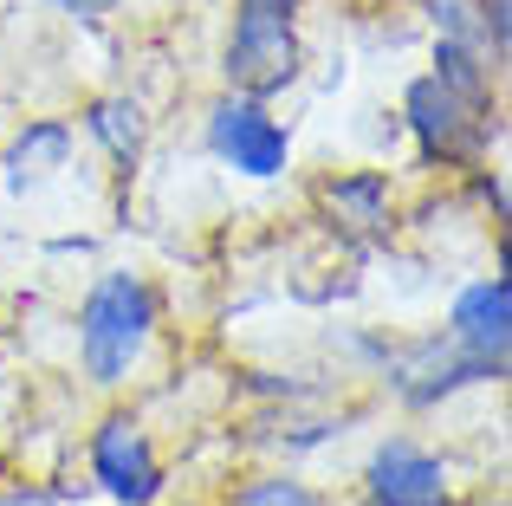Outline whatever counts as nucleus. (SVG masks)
Returning <instances> with one entry per match:
<instances>
[{"label":"nucleus","instance_id":"8","mask_svg":"<svg viewBox=\"0 0 512 506\" xmlns=\"http://www.w3.org/2000/svg\"><path fill=\"white\" fill-rule=\"evenodd\" d=\"M318 215L338 228V241L350 247H383L396 241L402 228V195H396V176L376 163L363 169H338V176L318 182Z\"/></svg>","mask_w":512,"mask_h":506},{"label":"nucleus","instance_id":"4","mask_svg":"<svg viewBox=\"0 0 512 506\" xmlns=\"http://www.w3.org/2000/svg\"><path fill=\"white\" fill-rule=\"evenodd\" d=\"M201 150L240 182H279L292 169V124L279 117V104L247 98V91H214L201 111Z\"/></svg>","mask_w":512,"mask_h":506},{"label":"nucleus","instance_id":"1","mask_svg":"<svg viewBox=\"0 0 512 506\" xmlns=\"http://www.w3.org/2000/svg\"><path fill=\"white\" fill-rule=\"evenodd\" d=\"M156 338H163V292L143 273H130V266H104L85 286L78 312H72L78 377L98 396L130 390V383L143 377V364H150Z\"/></svg>","mask_w":512,"mask_h":506},{"label":"nucleus","instance_id":"3","mask_svg":"<svg viewBox=\"0 0 512 506\" xmlns=\"http://www.w3.org/2000/svg\"><path fill=\"white\" fill-rule=\"evenodd\" d=\"M402 143H415L428 169H474V163H493L506 137V111L500 104H467L461 91H448L435 72H415L402 85Z\"/></svg>","mask_w":512,"mask_h":506},{"label":"nucleus","instance_id":"14","mask_svg":"<svg viewBox=\"0 0 512 506\" xmlns=\"http://www.w3.org/2000/svg\"><path fill=\"white\" fill-rule=\"evenodd\" d=\"M474 20H480V39H487L493 65L506 72V52H512V0H474Z\"/></svg>","mask_w":512,"mask_h":506},{"label":"nucleus","instance_id":"6","mask_svg":"<svg viewBox=\"0 0 512 506\" xmlns=\"http://www.w3.org/2000/svg\"><path fill=\"white\" fill-rule=\"evenodd\" d=\"M85 474L111 506H163L169 500V461L137 409H104L98 416V429L85 435Z\"/></svg>","mask_w":512,"mask_h":506},{"label":"nucleus","instance_id":"13","mask_svg":"<svg viewBox=\"0 0 512 506\" xmlns=\"http://www.w3.org/2000/svg\"><path fill=\"white\" fill-rule=\"evenodd\" d=\"M227 506H331L318 481H305L299 468H260L227 494Z\"/></svg>","mask_w":512,"mask_h":506},{"label":"nucleus","instance_id":"17","mask_svg":"<svg viewBox=\"0 0 512 506\" xmlns=\"http://www.w3.org/2000/svg\"><path fill=\"white\" fill-rule=\"evenodd\" d=\"M46 7L65 20H104V13H117V0H46Z\"/></svg>","mask_w":512,"mask_h":506},{"label":"nucleus","instance_id":"11","mask_svg":"<svg viewBox=\"0 0 512 506\" xmlns=\"http://www.w3.org/2000/svg\"><path fill=\"white\" fill-rule=\"evenodd\" d=\"M72 150H78L72 117H26L7 137V150H0V182L26 195V189H39V182L65 176V169H72Z\"/></svg>","mask_w":512,"mask_h":506},{"label":"nucleus","instance_id":"12","mask_svg":"<svg viewBox=\"0 0 512 506\" xmlns=\"http://www.w3.org/2000/svg\"><path fill=\"white\" fill-rule=\"evenodd\" d=\"M428 72L441 78L448 91H461L467 104H500V65L480 39H454V33H435L428 46Z\"/></svg>","mask_w":512,"mask_h":506},{"label":"nucleus","instance_id":"7","mask_svg":"<svg viewBox=\"0 0 512 506\" xmlns=\"http://www.w3.org/2000/svg\"><path fill=\"white\" fill-rule=\"evenodd\" d=\"M363 506H461V481L441 448L422 435H376L357 468Z\"/></svg>","mask_w":512,"mask_h":506},{"label":"nucleus","instance_id":"10","mask_svg":"<svg viewBox=\"0 0 512 506\" xmlns=\"http://www.w3.org/2000/svg\"><path fill=\"white\" fill-rule=\"evenodd\" d=\"M72 130L117 169V176H137V163L150 156L156 117H150V104H143L137 91H98V98H85V111H78Z\"/></svg>","mask_w":512,"mask_h":506},{"label":"nucleus","instance_id":"9","mask_svg":"<svg viewBox=\"0 0 512 506\" xmlns=\"http://www.w3.org/2000/svg\"><path fill=\"white\" fill-rule=\"evenodd\" d=\"M441 331L461 351L487 357V364H512V286H506V273L467 279L448 299V312H441Z\"/></svg>","mask_w":512,"mask_h":506},{"label":"nucleus","instance_id":"16","mask_svg":"<svg viewBox=\"0 0 512 506\" xmlns=\"http://www.w3.org/2000/svg\"><path fill=\"white\" fill-rule=\"evenodd\" d=\"M0 506H65V500L39 481H13V487H0Z\"/></svg>","mask_w":512,"mask_h":506},{"label":"nucleus","instance_id":"5","mask_svg":"<svg viewBox=\"0 0 512 506\" xmlns=\"http://www.w3.org/2000/svg\"><path fill=\"white\" fill-rule=\"evenodd\" d=\"M383 390L396 396L402 409L428 416V409H448L454 396L467 390H487V383H506V364H487V357L461 351L448 331H422V338H396L389 364L376 370Z\"/></svg>","mask_w":512,"mask_h":506},{"label":"nucleus","instance_id":"15","mask_svg":"<svg viewBox=\"0 0 512 506\" xmlns=\"http://www.w3.org/2000/svg\"><path fill=\"white\" fill-rule=\"evenodd\" d=\"M461 176H467V189L480 195V208L493 215V228H500L506 221V169L500 163H474V169H461Z\"/></svg>","mask_w":512,"mask_h":506},{"label":"nucleus","instance_id":"2","mask_svg":"<svg viewBox=\"0 0 512 506\" xmlns=\"http://www.w3.org/2000/svg\"><path fill=\"white\" fill-rule=\"evenodd\" d=\"M305 20L299 0H234V20L221 39V91L279 104L286 91L305 85Z\"/></svg>","mask_w":512,"mask_h":506}]
</instances>
